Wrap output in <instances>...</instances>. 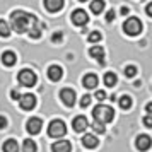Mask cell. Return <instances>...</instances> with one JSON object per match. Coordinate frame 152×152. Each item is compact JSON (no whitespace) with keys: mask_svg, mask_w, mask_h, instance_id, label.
<instances>
[{"mask_svg":"<svg viewBox=\"0 0 152 152\" xmlns=\"http://www.w3.org/2000/svg\"><path fill=\"white\" fill-rule=\"evenodd\" d=\"M38 19H36L33 14H28L24 10H14L10 14V26L15 33H26L33 28L34 24H38Z\"/></svg>","mask_w":152,"mask_h":152,"instance_id":"cell-1","label":"cell"},{"mask_svg":"<svg viewBox=\"0 0 152 152\" xmlns=\"http://www.w3.org/2000/svg\"><path fill=\"white\" fill-rule=\"evenodd\" d=\"M92 118L99 123H110L115 118V111H113V108L106 106V104H97L92 110Z\"/></svg>","mask_w":152,"mask_h":152,"instance_id":"cell-2","label":"cell"},{"mask_svg":"<svg viewBox=\"0 0 152 152\" xmlns=\"http://www.w3.org/2000/svg\"><path fill=\"white\" fill-rule=\"evenodd\" d=\"M123 31L128 36L140 34V31H142V22H140V19H137V17H128L123 22Z\"/></svg>","mask_w":152,"mask_h":152,"instance_id":"cell-3","label":"cell"},{"mask_svg":"<svg viewBox=\"0 0 152 152\" xmlns=\"http://www.w3.org/2000/svg\"><path fill=\"white\" fill-rule=\"evenodd\" d=\"M67 133V126L62 120H53L51 123L48 125V135L53 138H60Z\"/></svg>","mask_w":152,"mask_h":152,"instance_id":"cell-4","label":"cell"},{"mask_svg":"<svg viewBox=\"0 0 152 152\" xmlns=\"http://www.w3.org/2000/svg\"><path fill=\"white\" fill-rule=\"evenodd\" d=\"M17 80H19L24 87H33L36 84V80H38V77H36V74L33 70L22 69L21 72H19V75H17Z\"/></svg>","mask_w":152,"mask_h":152,"instance_id":"cell-5","label":"cell"},{"mask_svg":"<svg viewBox=\"0 0 152 152\" xmlns=\"http://www.w3.org/2000/svg\"><path fill=\"white\" fill-rule=\"evenodd\" d=\"M72 22H74L75 26H86V24L89 22V15H87V12H86V10H82V9H77V10H74V12H72Z\"/></svg>","mask_w":152,"mask_h":152,"instance_id":"cell-6","label":"cell"},{"mask_svg":"<svg viewBox=\"0 0 152 152\" xmlns=\"http://www.w3.org/2000/svg\"><path fill=\"white\" fill-rule=\"evenodd\" d=\"M60 99L63 101L65 106H74V104H75V91L70 89V87L62 89L60 91Z\"/></svg>","mask_w":152,"mask_h":152,"instance_id":"cell-7","label":"cell"},{"mask_svg":"<svg viewBox=\"0 0 152 152\" xmlns=\"http://www.w3.org/2000/svg\"><path fill=\"white\" fill-rule=\"evenodd\" d=\"M152 145V138L149 137V135H145V133H142V135H138L137 140H135V147H137L140 152H145L149 151Z\"/></svg>","mask_w":152,"mask_h":152,"instance_id":"cell-8","label":"cell"},{"mask_svg":"<svg viewBox=\"0 0 152 152\" xmlns=\"http://www.w3.org/2000/svg\"><path fill=\"white\" fill-rule=\"evenodd\" d=\"M19 104H21L22 110L31 111V110H34V106H36V97L33 94H24V96L19 97Z\"/></svg>","mask_w":152,"mask_h":152,"instance_id":"cell-9","label":"cell"},{"mask_svg":"<svg viewBox=\"0 0 152 152\" xmlns=\"http://www.w3.org/2000/svg\"><path fill=\"white\" fill-rule=\"evenodd\" d=\"M41 126H43V121L39 118H29L28 123H26V130L31 133V135H36L41 132Z\"/></svg>","mask_w":152,"mask_h":152,"instance_id":"cell-10","label":"cell"},{"mask_svg":"<svg viewBox=\"0 0 152 152\" xmlns=\"http://www.w3.org/2000/svg\"><path fill=\"white\" fill-rule=\"evenodd\" d=\"M48 77L50 80H53V82H58L60 79L63 77V70L62 67H58V65H51L48 69Z\"/></svg>","mask_w":152,"mask_h":152,"instance_id":"cell-11","label":"cell"},{"mask_svg":"<svg viewBox=\"0 0 152 152\" xmlns=\"http://www.w3.org/2000/svg\"><path fill=\"white\" fill-rule=\"evenodd\" d=\"M70 149H72V144L69 140H58V142H55L51 145L53 152H70Z\"/></svg>","mask_w":152,"mask_h":152,"instance_id":"cell-12","label":"cell"},{"mask_svg":"<svg viewBox=\"0 0 152 152\" xmlns=\"http://www.w3.org/2000/svg\"><path fill=\"white\" fill-rule=\"evenodd\" d=\"M72 126H74V130L75 132H84L87 126H89V121H87V118L86 116H77V118H74Z\"/></svg>","mask_w":152,"mask_h":152,"instance_id":"cell-13","label":"cell"},{"mask_svg":"<svg viewBox=\"0 0 152 152\" xmlns=\"http://www.w3.org/2000/svg\"><path fill=\"white\" fill-rule=\"evenodd\" d=\"M97 144H99V140H97L96 135H92V133H86L82 137V145L87 147V149H94V147H97Z\"/></svg>","mask_w":152,"mask_h":152,"instance_id":"cell-14","label":"cell"},{"mask_svg":"<svg viewBox=\"0 0 152 152\" xmlns=\"http://www.w3.org/2000/svg\"><path fill=\"white\" fill-rule=\"evenodd\" d=\"M89 55L92 56V58H96L99 63H104V50H103V46H91V50H89Z\"/></svg>","mask_w":152,"mask_h":152,"instance_id":"cell-15","label":"cell"},{"mask_svg":"<svg viewBox=\"0 0 152 152\" xmlns=\"http://www.w3.org/2000/svg\"><path fill=\"white\" fill-rule=\"evenodd\" d=\"M82 86L84 87H87V89H94L97 86V77L94 74H86L82 77Z\"/></svg>","mask_w":152,"mask_h":152,"instance_id":"cell-16","label":"cell"},{"mask_svg":"<svg viewBox=\"0 0 152 152\" xmlns=\"http://www.w3.org/2000/svg\"><path fill=\"white\" fill-rule=\"evenodd\" d=\"M45 7L50 12H58L63 7V0H45Z\"/></svg>","mask_w":152,"mask_h":152,"instance_id":"cell-17","label":"cell"},{"mask_svg":"<svg viewBox=\"0 0 152 152\" xmlns=\"http://www.w3.org/2000/svg\"><path fill=\"white\" fill-rule=\"evenodd\" d=\"M17 60V56H15L14 51H4L2 53V63L4 65H7V67H12Z\"/></svg>","mask_w":152,"mask_h":152,"instance_id":"cell-18","label":"cell"},{"mask_svg":"<svg viewBox=\"0 0 152 152\" xmlns=\"http://www.w3.org/2000/svg\"><path fill=\"white\" fill-rule=\"evenodd\" d=\"M4 152H19V145L14 138H9L7 142H4Z\"/></svg>","mask_w":152,"mask_h":152,"instance_id":"cell-19","label":"cell"},{"mask_svg":"<svg viewBox=\"0 0 152 152\" xmlns=\"http://www.w3.org/2000/svg\"><path fill=\"white\" fill-rule=\"evenodd\" d=\"M41 31H43V24L41 22H38V24H34L33 28L29 29V38H33V39H38L39 36H41Z\"/></svg>","mask_w":152,"mask_h":152,"instance_id":"cell-20","label":"cell"},{"mask_svg":"<svg viewBox=\"0 0 152 152\" xmlns=\"http://www.w3.org/2000/svg\"><path fill=\"white\" fill-rule=\"evenodd\" d=\"M116 82H118V77H116L115 72H106V74H104V84H106L108 87H113Z\"/></svg>","mask_w":152,"mask_h":152,"instance_id":"cell-21","label":"cell"},{"mask_svg":"<svg viewBox=\"0 0 152 152\" xmlns=\"http://www.w3.org/2000/svg\"><path fill=\"white\" fill-rule=\"evenodd\" d=\"M91 10L94 14H101L104 10V0H92L91 2Z\"/></svg>","mask_w":152,"mask_h":152,"instance_id":"cell-22","label":"cell"},{"mask_svg":"<svg viewBox=\"0 0 152 152\" xmlns=\"http://www.w3.org/2000/svg\"><path fill=\"white\" fill-rule=\"evenodd\" d=\"M0 36H2V38H9V36H10V26H9V22H5L4 19H0Z\"/></svg>","mask_w":152,"mask_h":152,"instance_id":"cell-23","label":"cell"},{"mask_svg":"<svg viewBox=\"0 0 152 152\" xmlns=\"http://www.w3.org/2000/svg\"><path fill=\"white\" fill-rule=\"evenodd\" d=\"M118 103H120V108H121V110H130L132 108V97L125 94V96H121L118 99Z\"/></svg>","mask_w":152,"mask_h":152,"instance_id":"cell-24","label":"cell"},{"mask_svg":"<svg viewBox=\"0 0 152 152\" xmlns=\"http://www.w3.org/2000/svg\"><path fill=\"white\" fill-rule=\"evenodd\" d=\"M36 142L34 140H31V138H28V140H24V144H22V151L24 152H36Z\"/></svg>","mask_w":152,"mask_h":152,"instance_id":"cell-25","label":"cell"},{"mask_svg":"<svg viewBox=\"0 0 152 152\" xmlns=\"http://www.w3.org/2000/svg\"><path fill=\"white\" fill-rule=\"evenodd\" d=\"M92 130L96 132V133H99V135H103L104 132H106V126H104V123H99V121L94 120V123H92Z\"/></svg>","mask_w":152,"mask_h":152,"instance_id":"cell-26","label":"cell"},{"mask_svg":"<svg viewBox=\"0 0 152 152\" xmlns=\"http://www.w3.org/2000/svg\"><path fill=\"white\" fill-rule=\"evenodd\" d=\"M87 39H89V43H97V41H101V33H99V31H92V33H89Z\"/></svg>","mask_w":152,"mask_h":152,"instance_id":"cell-27","label":"cell"},{"mask_svg":"<svg viewBox=\"0 0 152 152\" xmlns=\"http://www.w3.org/2000/svg\"><path fill=\"white\" fill-rule=\"evenodd\" d=\"M135 74H137V67L135 65H126L125 67V75L126 77H135Z\"/></svg>","mask_w":152,"mask_h":152,"instance_id":"cell-28","label":"cell"},{"mask_svg":"<svg viewBox=\"0 0 152 152\" xmlns=\"http://www.w3.org/2000/svg\"><path fill=\"white\" fill-rule=\"evenodd\" d=\"M91 101H92V97L86 94V96H82V99H80V106H82V108H87L91 104Z\"/></svg>","mask_w":152,"mask_h":152,"instance_id":"cell-29","label":"cell"},{"mask_svg":"<svg viewBox=\"0 0 152 152\" xmlns=\"http://www.w3.org/2000/svg\"><path fill=\"white\" fill-rule=\"evenodd\" d=\"M144 125L147 126V128H152V115H147V116H144Z\"/></svg>","mask_w":152,"mask_h":152,"instance_id":"cell-30","label":"cell"},{"mask_svg":"<svg viewBox=\"0 0 152 152\" xmlns=\"http://www.w3.org/2000/svg\"><path fill=\"white\" fill-rule=\"evenodd\" d=\"M62 39H63V34H62V33H55V34L51 36V41H53V43H60Z\"/></svg>","mask_w":152,"mask_h":152,"instance_id":"cell-31","label":"cell"},{"mask_svg":"<svg viewBox=\"0 0 152 152\" xmlns=\"http://www.w3.org/2000/svg\"><path fill=\"white\" fill-rule=\"evenodd\" d=\"M96 99L104 101V99H106V92H104V91H96Z\"/></svg>","mask_w":152,"mask_h":152,"instance_id":"cell-32","label":"cell"},{"mask_svg":"<svg viewBox=\"0 0 152 152\" xmlns=\"http://www.w3.org/2000/svg\"><path fill=\"white\" fill-rule=\"evenodd\" d=\"M106 21L108 22L115 21V10H108V12H106Z\"/></svg>","mask_w":152,"mask_h":152,"instance_id":"cell-33","label":"cell"},{"mask_svg":"<svg viewBox=\"0 0 152 152\" xmlns=\"http://www.w3.org/2000/svg\"><path fill=\"white\" fill-rule=\"evenodd\" d=\"M5 126H7V118L0 116V130H2V128H5Z\"/></svg>","mask_w":152,"mask_h":152,"instance_id":"cell-34","label":"cell"},{"mask_svg":"<svg viewBox=\"0 0 152 152\" xmlns=\"http://www.w3.org/2000/svg\"><path fill=\"white\" fill-rule=\"evenodd\" d=\"M10 96H12V99H15V101H17V99L21 97V94H19V91H17V89H14L12 92H10Z\"/></svg>","mask_w":152,"mask_h":152,"instance_id":"cell-35","label":"cell"},{"mask_svg":"<svg viewBox=\"0 0 152 152\" xmlns=\"http://www.w3.org/2000/svg\"><path fill=\"white\" fill-rule=\"evenodd\" d=\"M145 12H147V15H149V17H152V2H151V4H147V7H145Z\"/></svg>","mask_w":152,"mask_h":152,"instance_id":"cell-36","label":"cell"},{"mask_svg":"<svg viewBox=\"0 0 152 152\" xmlns=\"http://www.w3.org/2000/svg\"><path fill=\"white\" fill-rule=\"evenodd\" d=\"M145 111H147L149 115H152V103H149L147 106H145Z\"/></svg>","mask_w":152,"mask_h":152,"instance_id":"cell-37","label":"cell"},{"mask_svg":"<svg viewBox=\"0 0 152 152\" xmlns=\"http://www.w3.org/2000/svg\"><path fill=\"white\" fill-rule=\"evenodd\" d=\"M128 12H130V9L128 7H121V15H126Z\"/></svg>","mask_w":152,"mask_h":152,"instance_id":"cell-38","label":"cell"},{"mask_svg":"<svg viewBox=\"0 0 152 152\" xmlns=\"http://www.w3.org/2000/svg\"><path fill=\"white\" fill-rule=\"evenodd\" d=\"M80 2H86V0H80Z\"/></svg>","mask_w":152,"mask_h":152,"instance_id":"cell-39","label":"cell"}]
</instances>
